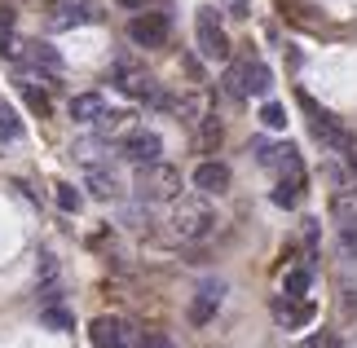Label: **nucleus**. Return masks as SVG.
I'll use <instances>...</instances> for the list:
<instances>
[{"instance_id":"f257e3e1","label":"nucleus","mask_w":357,"mask_h":348,"mask_svg":"<svg viewBox=\"0 0 357 348\" xmlns=\"http://www.w3.org/2000/svg\"><path fill=\"white\" fill-rule=\"evenodd\" d=\"M168 225H172V239H176V243H199V239H208V234H212L216 212L199 199V194H190V199H181V194H176Z\"/></svg>"},{"instance_id":"f03ea898","label":"nucleus","mask_w":357,"mask_h":348,"mask_svg":"<svg viewBox=\"0 0 357 348\" xmlns=\"http://www.w3.org/2000/svg\"><path fill=\"white\" fill-rule=\"evenodd\" d=\"M132 190H137V199H146V203H172L176 194H181V172L163 159L146 163V168H137Z\"/></svg>"},{"instance_id":"7ed1b4c3","label":"nucleus","mask_w":357,"mask_h":348,"mask_svg":"<svg viewBox=\"0 0 357 348\" xmlns=\"http://www.w3.org/2000/svg\"><path fill=\"white\" fill-rule=\"evenodd\" d=\"M115 89H119V93H128V97H137V102H155V106H172L168 97L159 93V84H155V75H150L146 66H137L132 58H119V62H115Z\"/></svg>"},{"instance_id":"20e7f679","label":"nucleus","mask_w":357,"mask_h":348,"mask_svg":"<svg viewBox=\"0 0 357 348\" xmlns=\"http://www.w3.org/2000/svg\"><path fill=\"white\" fill-rule=\"evenodd\" d=\"M195 40H199V53H203V58H212V62H225L229 58V40H225L221 18H216L212 5H203L195 13Z\"/></svg>"},{"instance_id":"39448f33","label":"nucleus","mask_w":357,"mask_h":348,"mask_svg":"<svg viewBox=\"0 0 357 348\" xmlns=\"http://www.w3.org/2000/svg\"><path fill=\"white\" fill-rule=\"evenodd\" d=\"M300 106L309 110V119H313V137H318L322 146H331V150H344V155H353V137L335 123V115H326V110H318V102H313L309 93H300Z\"/></svg>"},{"instance_id":"423d86ee","label":"nucleus","mask_w":357,"mask_h":348,"mask_svg":"<svg viewBox=\"0 0 357 348\" xmlns=\"http://www.w3.org/2000/svg\"><path fill=\"white\" fill-rule=\"evenodd\" d=\"M119 159H128L132 168L159 163V159H163V137H159V133H150V128H132V133L119 142Z\"/></svg>"},{"instance_id":"0eeeda50","label":"nucleus","mask_w":357,"mask_h":348,"mask_svg":"<svg viewBox=\"0 0 357 348\" xmlns=\"http://www.w3.org/2000/svg\"><path fill=\"white\" fill-rule=\"evenodd\" d=\"M102 13L93 0H53L49 5V27L53 31H71V27H89V22H98Z\"/></svg>"},{"instance_id":"6e6552de","label":"nucleus","mask_w":357,"mask_h":348,"mask_svg":"<svg viewBox=\"0 0 357 348\" xmlns=\"http://www.w3.org/2000/svg\"><path fill=\"white\" fill-rule=\"evenodd\" d=\"M168 31H172L168 13H137L128 22V40L137 49H163L168 45Z\"/></svg>"},{"instance_id":"1a4fd4ad","label":"nucleus","mask_w":357,"mask_h":348,"mask_svg":"<svg viewBox=\"0 0 357 348\" xmlns=\"http://www.w3.org/2000/svg\"><path fill=\"white\" fill-rule=\"evenodd\" d=\"M221 300H225V282H221V278H208V282L195 291V300H190V322L208 326L216 317V309H221Z\"/></svg>"},{"instance_id":"9d476101","label":"nucleus","mask_w":357,"mask_h":348,"mask_svg":"<svg viewBox=\"0 0 357 348\" xmlns=\"http://www.w3.org/2000/svg\"><path fill=\"white\" fill-rule=\"evenodd\" d=\"M93 348H137V335L119 317H98L93 322Z\"/></svg>"},{"instance_id":"9b49d317","label":"nucleus","mask_w":357,"mask_h":348,"mask_svg":"<svg viewBox=\"0 0 357 348\" xmlns=\"http://www.w3.org/2000/svg\"><path fill=\"white\" fill-rule=\"evenodd\" d=\"M273 317H278L282 326H305V322H313V304L305 300V296H282L273 300Z\"/></svg>"},{"instance_id":"f8f14e48","label":"nucleus","mask_w":357,"mask_h":348,"mask_svg":"<svg viewBox=\"0 0 357 348\" xmlns=\"http://www.w3.org/2000/svg\"><path fill=\"white\" fill-rule=\"evenodd\" d=\"M190 181H195L199 194H225L229 190V168H225V163H216V159H203Z\"/></svg>"},{"instance_id":"ddd939ff","label":"nucleus","mask_w":357,"mask_h":348,"mask_svg":"<svg viewBox=\"0 0 357 348\" xmlns=\"http://www.w3.org/2000/svg\"><path fill=\"white\" fill-rule=\"evenodd\" d=\"M84 186L98 194V199H115L119 194V176L111 163H93V168H84Z\"/></svg>"},{"instance_id":"4468645a","label":"nucleus","mask_w":357,"mask_h":348,"mask_svg":"<svg viewBox=\"0 0 357 348\" xmlns=\"http://www.w3.org/2000/svg\"><path fill=\"white\" fill-rule=\"evenodd\" d=\"M243 84H247V97H269L273 71L265 62H256V58H243Z\"/></svg>"},{"instance_id":"2eb2a0df","label":"nucleus","mask_w":357,"mask_h":348,"mask_svg":"<svg viewBox=\"0 0 357 348\" xmlns=\"http://www.w3.org/2000/svg\"><path fill=\"white\" fill-rule=\"evenodd\" d=\"M22 58L31 62V66H40V71H49V75H62V53L53 49V45H45V40L22 45Z\"/></svg>"},{"instance_id":"dca6fc26","label":"nucleus","mask_w":357,"mask_h":348,"mask_svg":"<svg viewBox=\"0 0 357 348\" xmlns=\"http://www.w3.org/2000/svg\"><path fill=\"white\" fill-rule=\"evenodd\" d=\"M102 110H106L102 93H79V97H71V119L75 123H98Z\"/></svg>"},{"instance_id":"f3484780","label":"nucleus","mask_w":357,"mask_h":348,"mask_svg":"<svg viewBox=\"0 0 357 348\" xmlns=\"http://www.w3.org/2000/svg\"><path fill=\"white\" fill-rule=\"evenodd\" d=\"M106 146H111V137H84V142H75L71 146V155L84 163V168H93V163H106Z\"/></svg>"},{"instance_id":"a211bd4d","label":"nucleus","mask_w":357,"mask_h":348,"mask_svg":"<svg viewBox=\"0 0 357 348\" xmlns=\"http://www.w3.org/2000/svg\"><path fill=\"white\" fill-rule=\"evenodd\" d=\"M93 128H98L102 137H128L132 133V115H128V110H102V119L98 123H93Z\"/></svg>"},{"instance_id":"6ab92c4d","label":"nucleus","mask_w":357,"mask_h":348,"mask_svg":"<svg viewBox=\"0 0 357 348\" xmlns=\"http://www.w3.org/2000/svg\"><path fill=\"white\" fill-rule=\"evenodd\" d=\"M40 322L49 331H71L75 317H71V309H62V304H45V309H40Z\"/></svg>"},{"instance_id":"aec40b11","label":"nucleus","mask_w":357,"mask_h":348,"mask_svg":"<svg viewBox=\"0 0 357 348\" xmlns=\"http://www.w3.org/2000/svg\"><path fill=\"white\" fill-rule=\"evenodd\" d=\"M331 216L340 220V225L357 216V190H335V199H331Z\"/></svg>"},{"instance_id":"412c9836","label":"nucleus","mask_w":357,"mask_h":348,"mask_svg":"<svg viewBox=\"0 0 357 348\" xmlns=\"http://www.w3.org/2000/svg\"><path fill=\"white\" fill-rule=\"evenodd\" d=\"M22 137V119L13 115L9 102H0V142H18Z\"/></svg>"},{"instance_id":"4be33fe9","label":"nucleus","mask_w":357,"mask_h":348,"mask_svg":"<svg viewBox=\"0 0 357 348\" xmlns=\"http://www.w3.org/2000/svg\"><path fill=\"white\" fill-rule=\"evenodd\" d=\"M221 84H225V97H234V102H243V97H247V84H243V62H234V66H225Z\"/></svg>"},{"instance_id":"5701e85b","label":"nucleus","mask_w":357,"mask_h":348,"mask_svg":"<svg viewBox=\"0 0 357 348\" xmlns=\"http://www.w3.org/2000/svg\"><path fill=\"white\" fill-rule=\"evenodd\" d=\"M119 220H123V225L146 229V220H150V203H146V199H137V203H128V207H119Z\"/></svg>"},{"instance_id":"b1692460","label":"nucleus","mask_w":357,"mask_h":348,"mask_svg":"<svg viewBox=\"0 0 357 348\" xmlns=\"http://www.w3.org/2000/svg\"><path fill=\"white\" fill-rule=\"evenodd\" d=\"M199 146H203V150L221 146V119H212V115H203V119H199Z\"/></svg>"},{"instance_id":"393cba45","label":"nucleus","mask_w":357,"mask_h":348,"mask_svg":"<svg viewBox=\"0 0 357 348\" xmlns=\"http://www.w3.org/2000/svg\"><path fill=\"white\" fill-rule=\"evenodd\" d=\"M300 186H305V181H278V190H273V203H278V207H296L300 203Z\"/></svg>"},{"instance_id":"a878e982","label":"nucleus","mask_w":357,"mask_h":348,"mask_svg":"<svg viewBox=\"0 0 357 348\" xmlns=\"http://www.w3.org/2000/svg\"><path fill=\"white\" fill-rule=\"evenodd\" d=\"M53 199H58V207H62V212H79V203H84V199H79V190H75V186H66V181H58Z\"/></svg>"},{"instance_id":"bb28decb","label":"nucleus","mask_w":357,"mask_h":348,"mask_svg":"<svg viewBox=\"0 0 357 348\" xmlns=\"http://www.w3.org/2000/svg\"><path fill=\"white\" fill-rule=\"evenodd\" d=\"M309 282H313V278H309V269H291V273L282 278V291H287V296H305V291H309Z\"/></svg>"},{"instance_id":"cd10ccee","label":"nucleus","mask_w":357,"mask_h":348,"mask_svg":"<svg viewBox=\"0 0 357 348\" xmlns=\"http://www.w3.org/2000/svg\"><path fill=\"white\" fill-rule=\"evenodd\" d=\"M260 123L278 133V128H287V110H282L278 102H265V106H260Z\"/></svg>"},{"instance_id":"c85d7f7f","label":"nucleus","mask_w":357,"mask_h":348,"mask_svg":"<svg viewBox=\"0 0 357 348\" xmlns=\"http://www.w3.org/2000/svg\"><path fill=\"white\" fill-rule=\"evenodd\" d=\"M18 89H22V97L31 102V110H40V115H49V97L36 89V80H18Z\"/></svg>"},{"instance_id":"c756f323","label":"nucleus","mask_w":357,"mask_h":348,"mask_svg":"<svg viewBox=\"0 0 357 348\" xmlns=\"http://www.w3.org/2000/svg\"><path fill=\"white\" fill-rule=\"evenodd\" d=\"M40 282H58V260H53V252H40Z\"/></svg>"},{"instance_id":"7c9ffc66","label":"nucleus","mask_w":357,"mask_h":348,"mask_svg":"<svg viewBox=\"0 0 357 348\" xmlns=\"http://www.w3.org/2000/svg\"><path fill=\"white\" fill-rule=\"evenodd\" d=\"M0 58H18V40L9 36V27H0Z\"/></svg>"},{"instance_id":"2f4dec72","label":"nucleus","mask_w":357,"mask_h":348,"mask_svg":"<svg viewBox=\"0 0 357 348\" xmlns=\"http://www.w3.org/2000/svg\"><path fill=\"white\" fill-rule=\"evenodd\" d=\"M142 348H176V344H172L168 335H146V340H142Z\"/></svg>"},{"instance_id":"473e14b6","label":"nucleus","mask_w":357,"mask_h":348,"mask_svg":"<svg viewBox=\"0 0 357 348\" xmlns=\"http://www.w3.org/2000/svg\"><path fill=\"white\" fill-rule=\"evenodd\" d=\"M221 5L234 13V18H247V0H221Z\"/></svg>"},{"instance_id":"72a5a7b5","label":"nucleus","mask_w":357,"mask_h":348,"mask_svg":"<svg viewBox=\"0 0 357 348\" xmlns=\"http://www.w3.org/2000/svg\"><path fill=\"white\" fill-rule=\"evenodd\" d=\"M340 234H344V239L353 243V239H357V216H353V220H344V225H340Z\"/></svg>"},{"instance_id":"f704fd0d","label":"nucleus","mask_w":357,"mask_h":348,"mask_svg":"<svg viewBox=\"0 0 357 348\" xmlns=\"http://www.w3.org/2000/svg\"><path fill=\"white\" fill-rule=\"evenodd\" d=\"M115 5H119V9H146L150 0H115Z\"/></svg>"},{"instance_id":"c9c22d12","label":"nucleus","mask_w":357,"mask_h":348,"mask_svg":"<svg viewBox=\"0 0 357 348\" xmlns=\"http://www.w3.org/2000/svg\"><path fill=\"white\" fill-rule=\"evenodd\" d=\"M13 22V13H9V5H0V27H9Z\"/></svg>"},{"instance_id":"e433bc0d","label":"nucleus","mask_w":357,"mask_h":348,"mask_svg":"<svg viewBox=\"0 0 357 348\" xmlns=\"http://www.w3.org/2000/svg\"><path fill=\"white\" fill-rule=\"evenodd\" d=\"M349 168H353V176H357V150H353V155H349Z\"/></svg>"},{"instance_id":"4c0bfd02","label":"nucleus","mask_w":357,"mask_h":348,"mask_svg":"<svg viewBox=\"0 0 357 348\" xmlns=\"http://www.w3.org/2000/svg\"><path fill=\"white\" fill-rule=\"evenodd\" d=\"M331 348H340V344H331Z\"/></svg>"}]
</instances>
